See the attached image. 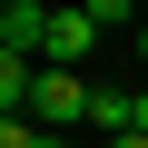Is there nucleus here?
<instances>
[{
    "label": "nucleus",
    "mask_w": 148,
    "mask_h": 148,
    "mask_svg": "<svg viewBox=\"0 0 148 148\" xmlns=\"http://www.w3.org/2000/svg\"><path fill=\"white\" fill-rule=\"evenodd\" d=\"M30 128H49V138H69V128H89V79H69V69H30Z\"/></svg>",
    "instance_id": "f257e3e1"
},
{
    "label": "nucleus",
    "mask_w": 148,
    "mask_h": 148,
    "mask_svg": "<svg viewBox=\"0 0 148 148\" xmlns=\"http://www.w3.org/2000/svg\"><path fill=\"white\" fill-rule=\"evenodd\" d=\"M128 138H148V89H138V99H128Z\"/></svg>",
    "instance_id": "423d86ee"
},
{
    "label": "nucleus",
    "mask_w": 148,
    "mask_h": 148,
    "mask_svg": "<svg viewBox=\"0 0 148 148\" xmlns=\"http://www.w3.org/2000/svg\"><path fill=\"white\" fill-rule=\"evenodd\" d=\"M99 148H148V138H99Z\"/></svg>",
    "instance_id": "0eeeda50"
},
{
    "label": "nucleus",
    "mask_w": 148,
    "mask_h": 148,
    "mask_svg": "<svg viewBox=\"0 0 148 148\" xmlns=\"http://www.w3.org/2000/svg\"><path fill=\"white\" fill-rule=\"evenodd\" d=\"M89 49H99L89 10H49V30H40V59H30V69H69V79H89Z\"/></svg>",
    "instance_id": "f03ea898"
},
{
    "label": "nucleus",
    "mask_w": 148,
    "mask_h": 148,
    "mask_svg": "<svg viewBox=\"0 0 148 148\" xmlns=\"http://www.w3.org/2000/svg\"><path fill=\"white\" fill-rule=\"evenodd\" d=\"M40 30H49V0H0V49L10 59H40Z\"/></svg>",
    "instance_id": "7ed1b4c3"
},
{
    "label": "nucleus",
    "mask_w": 148,
    "mask_h": 148,
    "mask_svg": "<svg viewBox=\"0 0 148 148\" xmlns=\"http://www.w3.org/2000/svg\"><path fill=\"white\" fill-rule=\"evenodd\" d=\"M20 99H30V59L0 49V119H20Z\"/></svg>",
    "instance_id": "39448f33"
},
{
    "label": "nucleus",
    "mask_w": 148,
    "mask_h": 148,
    "mask_svg": "<svg viewBox=\"0 0 148 148\" xmlns=\"http://www.w3.org/2000/svg\"><path fill=\"white\" fill-rule=\"evenodd\" d=\"M138 59H148V20H138Z\"/></svg>",
    "instance_id": "6e6552de"
},
{
    "label": "nucleus",
    "mask_w": 148,
    "mask_h": 148,
    "mask_svg": "<svg viewBox=\"0 0 148 148\" xmlns=\"http://www.w3.org/2000/svg\"><path fill=\"white\" fill-rule=\"evenodd\" d=\"M89 128H99V138H128V99H119V89H89Z\"/></svg>",
    "instance_id": "20e7f679"
}]
</instances>
